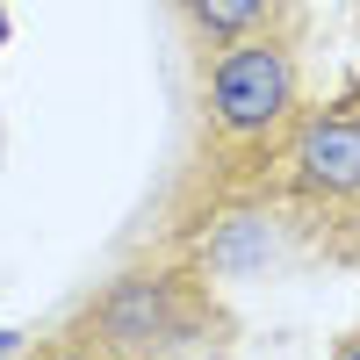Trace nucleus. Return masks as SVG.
<instances>
[{"label":"nucleus","instance_id":"nucleus-7","mask_svg":"<svg viewBox=\"0 0 360 360\" xmlns=\"http://www.w3.org/2000/svg\"><path fill=\"white\" fill-rule=\"evenodd\" d=\"M0 44H8V15H0Z\"/></svg>","mask_w":360,"mask_h":360},{"label":"nucleus","instance_id":"nucleus-5","mask_svg":"<svg viewBox=\"0 0 360 360\" xmlns=\"http://www.w3.org/2000/svg\"><path fill=\"white\" fill-rule=\"evenodd\" d=\"M0 353H15V332H0Z\"/></svg>","mask_w":360,"mask_h":360},{"label":"nucleus","instance_id":"nucleus-6","mask_svg":"<svg viewBox=\"0 0 360 360\" xmlns=\"http://www.w3.org/2000/svg\"><path fill=\"white\" fill-rule=\"evenodd\" d=\"M58 360H94V353H58Z\"/></svg>","mask_w":360,"mask_h":360},{"label":"nucleus","instance_id":"nucleus-4","mask_svg":"<svg viewBox=\"0 0 360 360\" xmlns=\"http://www.w3.org/2000/svg\"><path fill=\"white\" fill-rule=\"evenodd\" d=\"M281 0H180V15H188L202 37H217V44H238V37H252V29L274 15Z\"/></svg>","mask_w":360,"mask_h":360},{"label":"nucleus","instance_id":"nucleus-3","mask_svg":"<svg viewBox=\"0 0 360 360\" xmlns=\"http://www.w3.org/2000/svg\"><path fill=\"white\" fill-rule=\"evenodd\" d=\"M295 166H303L310 188L353 195V188H360V115H317V123H303Z\"/></svg>","mask_w":360,"mask_h":360},{"label":"nucleus","instance_id":"nucleus-8","mask_svg":"<svg viewBox=\"0 0 360 360\" xmlns=\"http://www.w3.org/2000/svg\"><path fill=\"white\" fill-rule=\"evenodd\" d=\"M339 360H360V346H353V353H339Z\"/></svg>","mask_w":360,"mask_h":360},{"label":"nucleus","instance_id":"nucleus-2","mask_svg":"<svg viewBox=\"0 0 360 360\" xmlns=\"http://www.w3.org/2000/svg\"><path fill=\"white\" fill-rule=\"evenodd\" d=\"M101 346L108 353H123V360H159L173 353L180 339H188V310H180V288L173 281H152V274H137V281H115L101 295Z\"/></svg>","mask_w":360,"mask_h":360},{"label":"nucleus","instance_id":"nucleus-1","mask_svg":"<svg viewBox=\"0 0 360 360\" xmlns=\"http://www.w3.org/2000/svg\"><path fill=\"white\" fill-rule=\"evenodd\" d=\"M209 108H217V123L231 137H266L288 123L295 108V58L259 37V44H231L217 58V72H209Z\"/></svg>","mask_w":360,"mask_h":360}]
</instances>
